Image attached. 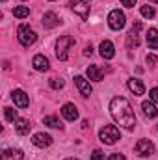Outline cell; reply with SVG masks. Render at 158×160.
I'll use <instances>...</instances> for the list:
<instances>
[{
  "mask_svg": "<svg viewBox=\"0 0 158 160\" xmlns=\"http://www.w3.org/2000/svg\"><path fill=\"white\" fill-rule=\"evenodd\" d=\"M121 4H123L125 8H134V4H136V0H121Z\"/></svg>",
  "mask_w": 158,
  "mask_h": 160,
  "instance_id": "30",
  "label": "cell"
},
{
  "mask_svg": "<svg viewBox=\"0 0 158 160\" xmlns=\"http://www.w3.org/2000/svg\"><path fill=\"white\" fill-rule=\"evenodd\" d=\"M140 11H141V15H143V17H147V19H153V17H155V13H156L153 6H141V9H140Z\"/></svg>",
  "mask_w": 158,
  "mask_h": 160,
  "instance_id": "23",
  "label": "cell"
},
{
  "mask_svg": "<svg viewBox=\"0 0 158 160\" xmlns=\"http://www.w3.org/2000/svg\"><path fill=\"white\" fill-rule=\"evenodd\" d=\"M125 22H126V17H125L123 11H119V9H112V11H110V15H108V24H110L112 30H121V28H125Z\"/></svg>",
  "mask_w": 158,
  "mask_h": 160,
  "instance_id": "5",
  "label": "cell"
},
{
  "mask_svg": "<svg viewBox=\"0 0 158 160\" xmlns=\"http://www.w3.org/2000/svg\"><path fill=\"white\" fill-rule=\"evenodd\" d=\"M134 151H136L140 157H151V155L155 153V145H153V142H149V140H140V142L136 143Z\"/></svg>",
  "mask_w": 158,
  "mask_h": 160,
  "instance_id": "6",
  "label": "cell"
},
{
  "mask_svg": "<svg viewBox=\"0 0 158 160\" xmlns=\"http://www.w3.org/2000/svg\"><path fill=\"white\" fill-rule=\"evenodd\" d=\"M48 84H50V88H52V89H62V88H63V80L56 78V77L48 80Z\"/></svg>",
  "mask_w": 158,
  "mask_h": 160,
  "instance_id": "25",
  "label": "cell"
},
{
  "mask_svg": "<svg viewBox=\"0 0 158 160\" xmlns=\"http://www.w3.org/2000/svg\"><path fill=\"white\" fill-rule=\"evenodd\" d=\"M73 45H75V38H71V36H63V38H60L56 41V56H58V60H67L69 50L73 48Z\"/></svg>",
  "mask_w": 158,
  "mask_h": 160,
  "instance_id": "4",
  "label": "cell"
},
{
  "mask_svg": "<svg viewBox=\"0 0 158 160\" xmlns=\"http://www.w3.org/2000/svg\"><path fill=\"white\" fill-rule=\"evenodd\" d=\"M50 2H54V0H50Z\"/></svg>",
  "mask_w": 158,
  "mask_h": 160,
  "instance_id": "35",
  "label": "cell"
},
{
  "mask_svg": "<svg viewBox=\"0 0 158 160\" xmlns=\"http://www.w3.org/2000/svg\"><path fill=\"white\" fill-rule=\"evenodd\" d=\"M62 116H63L67 121H77V119H78V110H77V106H75V104L67 102V104H63V106H62Z\"/></svg>",
  "mask_w": 158,
  "mask_h": 160,
  "instance_id": "11",
  "label": "cell"
},
{
  "mask_svg": "<svg viewBox=\"0 0 158 160\" xmlns=\"http://www.w3.org/2000/svg\"><path fill=\"white\" fill-rule=\"evenodd\" d=\"M86 75H87V78L93 80V82H101L102 80V73H101V69L97 65H89L87 71H86Z\"/></svg>",
  "mask_w": 158,
  "mask_h": 160,
  "instance_id": "20",
  "label": "cell"
},
{
  "mask_svg": "<svg viewBox=\"0 0 158 160\" xmlns=\"http://www.w3.org/2000/svg\"><path fill=\"white\" fill-rule=\"evenodd\" d=\"M84 54H86V56H91V54H93V48H91V45H87V47L84 48Z\"/></svg>",
  "mask_w": 158,
  "mask_h": 160,
  "instance_id": "31",
  "label": "cell"
},
{
  "mask_svg": "<svg viewBox=\"0 0 158 160\" xmlns=\"http://www.w3.org/2000/svg\"><path fill=\"white\" fill-rule=\"evenodd\" d=\"M75 84H77V88H78V91H80L82 97H89V95L93 93L91 84L84 78V77H75Z\"/></svg>",
  "mask_w": 158,
  "mask_h": 160,
  "instance_id": "8",
  "label": "cell"
},
{
  "mask_svg": "<svg viewBox=\"0 0 158 160\" xmlns=\"http://www.w3.org/2000/svg\"><path fill=\"white\" fill-rule=\"evenodd\" d=\"M2 2H6V0H2Z\"/></svg>",
  "mask_w": 158,
  "mask_h": 160,
  "instance_id": "34",
  "label": "cell"
},
{
  "mask_svg": "<svg viewBox=\"0 0 158 160\" xmlns=\"http://www.w3.org/2000/svg\"><path fill=\"white\" fill-rule=\"evenodd\" d=\"M71 8H73L75 13H78L84 21L89 17V6H87V2H84V0H71Z\"/></svg>",
  "mask_w": 158,
  "mask_h": 160,
  "instance_id": "7",
  "label": "cell"
},
{
  "mask_svg": "<svg viewBox=\"0 0 158 160\" xmlns=\"http://www.w3.org/2000/svg\"><path fill=\"white\" fill-rule=\"evenodd\" d=\"M101 56L104 58V60H112L114 56H116V48H114V43L108 39H104L102 43H101Z\"/></svg>",
  "mask_w": 158,
  "mask_h": 160,
  "instance_id": "10",
  "label": "cell"
},
{
  "mask_svg": "<svg viewBox=\"0 0 158 160\" xmlns=\"http://www.w3.org/2000/svg\"><path fill=\"white\" fill-rule=\"evenodd\" d=\"M32 143L36 145V147H48L50 143H52V138L48 136V134H43V132H37V134H34V138H32Z\"/></svg>",
  "mask_w": 158,
  "mask_h": 160,
  "instance_id": "12",
  "label": "cell"
},
{
  "mask_svg": "<svg viewBox=\"0 0 158 160\" xmlns=\"http://www.w3.org/2000/svg\"><path fill=\"white\" fill-rule=\"evenodd\" d=\"M99 138H101L102 143H106V145H114V143H117L119 140H121V134H119V128L116 127V125H106V127L101 128Z\"/></svg>",
  "mask_w": 158,
  "mask_h": 160,
  "instance_id": "2",
  "label": "cell"
},
{
  "mask_svg": "<svg viewBox=\"0 0 158 160\" xmlns=\"http://www.w3.org/2000/svg\"><path fill=\"white\" fill-rule=\"evenodd\" d=\"M11 99H13V102H15L19 108H26V106L30 104V99H28V95H26L22 89H15V91L11 93Z\"/></svg>",
  "mask_w": 158,
  "mask_h": 160,
  "instance_id": "9",
  "label": "cell"
},
{
  "mask_svg": "<svg viewBox=\"0 0 158 160\" xmlns=\"http://www.w3.org/2000/svg\"><path fill=\"white\" fill-rule=\"evenodd\" d=\"M153 2H156V4H158V0H153Z\"/></svg>",
  "mask_w": 158,
  "mask_h": 160,
  "instance_id": "33",
  "label": "cell"
},
{
  "mask_svg": "<svg viewBox=\"0 0 158 160\" xmlns=\"http://www.w3.org/2000/svg\"><path fill=\"white\" fill-rule=\"evenodd\" d=\"M65 160H77V158H65Z\"/></svg>",
  "mask_w": 158,
  "mask_h": 160,
  "instance_id": "32",
  "label": "cell"
},
{
  "mask_svg": "<svg viewBox=\"0 0 158 160\" xmlns=\"http://www.w3.org/2000/svg\"><path fill=\"white\" fill-rule=\"evenodd\" d=\"M4 114H6V119L11 121V123H15V121L19 119V118H17V110H13V108H6Z\"/></svg>",
  "mask_w": 158,
  "mask_h": 160,
  "instance_id": "24",
  "label": "cell"
},
{
  "mask_svg": "<svg viewBox=\"0 0 158 160\" xmlns=\"http://www.w3.org/2000/svg\"><path fill=\"white\" fill-rule=\"evenodd\" d=\"M91 160H104V153L101 149H95L93 155H91Z\"/></svg>",
  "mask_w": 158,
  "mask_h": 160,
  "instance_id": "26",
  "label": "cell"
},
{
  "mask_svg": "<svg viewBox=\"0 0 158 160\" xmlns=\"http://www.w3.org/2000/svg\"><path fill=\"white\" fill-rule=\"evenodd\" d=\"M17 39H19V43H21L22 47H30V45L36 43L37 36H36V32H34L28 24H21V26L17 28Z\"/></svg>",
  "mask_w": 158,
  "mask_h": 160,
  "instance_id": "3",
  "label": "cell"
},
{
  "mask_svg": "<svg viewBox=\"0 0 158 160\" xmlns=\"http://www.w3.org/2000/svg\"><path fill=\"white\" fill-rule=\"evenodd\" d=\"M149 99H151L153 102H156V104H158V88H153V89L149 91Z\"/></svg>",
  "mask_w": 158,
  "mask_h": 160,
  "instance_id": "27",
  "label": "cell"
},
{
  "mask_svg": "<svg viewBox=\"0 0 158 160\" xmlns=\"http://www.w3.org/2000/svg\"><path fill=\"white\" fill-rule=\"evenodd\" d=\"M58 24H60V19H58V15L54 11H48V13L43 15V26L45 28H54Z\"/></svg>",
  "mask_w": 158,
  "mask_h": 160,
  "instance_id": "13",
  "label": "cell"
},
{
  "mask_svg": "<svg viewBox=\"0 0 158 160\" xmlns=\"http://www.w3.org/2000/svg\"><path fill=\"white\" fill-rule=\"evenodd\" d=\"M22 158H24V155H22L21 149H6L0 157V160H22Z\"/></svg>",
  "mask_w": 158,
  "mask_h": 160,
  "instance_id": "17",
  "label": "cell"
},
{
  "mask_svg": "<svg viewBox=\"0 0 158 160\" xmlns=\"http://www.w3.org/2000/svg\"><path fill=\"white\" fill-rule=\"evenodd\" d=\"M145 39H147L149 48L156 50V48H158V30H156V28H149V30H147V36H145Z\"/></svg>",
  "mask_w": 158,
  "mask_h": 160,
  "instance_id": "18",
  "label": "cell"
},
{
  "mask_svg": "<svg viewBox=\"0 0 158 160\" xmlns=\"http://www.w3.org/2000/svg\"><path fill=\"white\" fill-rule=\"evenodd\" d=\"M30 128H32V125H30L28 119H17L15 121V130H17V134L26 136V134H30Z\"/></svg>",
  "mask_w": 158,
  "mask_h": 160,
  "instance_id": "16",
  "label": "cell"
},
{
  "mask_svg": "<svg viewBox=\"0 0 158 160\" xmlns=\"http://www.w3.org/2000/svg\"><path fill=\"white\" fill-rule=\"evenodd\" d=\"M128 89L134 93V95H143L145 93V86H143V82L138 78H130L128 80Z\"/></svg>",
  "mask_w": 158,
  "mask_h": 160,
  "instance_id": "15",
  "label": "cell"
},
{
  "mask_svg": "<svg viewBox=\"0 0 158 160\" xmlns=\"http://www.w3.org/2000/svg\"><path fill=\"white\" fill-rule=\"evenodd\" d=\"M110 114L116 123H119V127L126 128V130H134L136 127V116L134 110L130 106V102L125 97H114L110 102Z\"/></svg>",
  "mask_w": 158,
  "mask_h": 160,
  "instance_id": "1",
  "label": "cell"
},
{
  "mask_svg": "<svg viewBox=\"0 0 158 160\" xmlns=\"http://www.w3.org/2000/svg\"><path fill=\"white\" fill-rule=\"evenodd\" d=\"M141 108H143V114H145L149 119H155L158 116V110H156V106H155L153 101H145V102L141 104Z\"/></svg>",
  "mask_w": 158,
  "mask_h": 160,
  "instance_id": "19",
  "label": "cell"
},
{
  "mask_svg": "<svg viewBox=\"0 0 158 160\" xmlns=\"http://www.w3.org/2000/svg\"><path fill=\"white\" fill-rule=\"evenodd\" d=\"M13 15H15L17 19H24V17L30 15V8H26V6H17V8H13Z\"/></svg>",
  "mask_w": 158,
  "mask_h": 160,
  "instance_id": "21",
  "label": "cell"
},
{
  "mask_svg": "<svg viewBox=\"0 0 158 160\" xmlns=\"http://www.w3.org/2000/svg\"><path fill=\"white\" fill-rule=\"evenodd\" d=\"M145 62H147V65H151V67H153V65H155V63L158 62V58L155 56V54H147V58H145Z\"/></svg>",
  "mask_w": 158,
  "mask_h": 160,
  "instance_id": "28",
  "label": "cell"
},
{
  "mask_svg": "<svg viewBox=\"0 0 158 160\" xmlns=\"http://www.w3.org/2000/svg\"><path fill=\"white\" fill-rule=\"evenodd\" d=\"M45 125H48V127H52V128H62L63 125H62V121L58 119V118H54V116H47L45 119H43Z\"/></svg>",
  "mask_w": 158,
  "mask_h": 160,
  "instance_id": "22",
  "label": "cell"
},
{
  "mask_svg": "<svg viewBox=\"0 0 158 160\" xmlns=\"http://www.w3.org/2000/svg\"><path fill=\"white\" fill-rule=\"evenodd\" d=\"M108 160H126L125 158V155H119V153H114V155H110Z\"/></svg>",
  "mask_w": 158,
  "mask_h": 160,
  "instance_id": "29",
  "label": "cell"
},
{
  "mask_svg": "<svg viewBox=\"0 0 158 160\" xmlns=\"http://www.w3.org/2000/svg\"><path fill=\"white\" fill-rule=\"evenodd\" d=\"M32 65H34V69H36V71H48V60H47L43 54L34 56V60H32Z\"/></svg>",
  "mask_w": 158,
  "mask_h": 160,
  "instance_id": "14",
  "label": "cell"
}]
</instances>
